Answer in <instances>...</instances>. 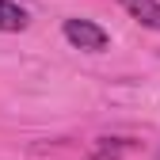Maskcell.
<instances>
[{"mask_svg": "<svg viewBox=\"0 0 160 160\" xmlns=\"http://www.w3.org/2000/svg\"><path fill=\"white\" fill-rule=\"evenodd\" d=\"M23 27H27V12L12 0H0V31H23Z\"/></svg>", "mask_w": 160, "mask_h": 160, "instance_id": "obj_4", "label": "cell"}, {"mask_svg": "<svg viewBox=\"0 0 160 160\" xmlns=\"http://www.w3.org/2000/svg\"><path fill=\"white\" fill-rule=\"evenodd\" d=\"M156 160H160V152H156Z\"/></svg>", "mask_w": 160, "mask_h": 160, "instance_id": "obj_5", "label": "cell"}, {"mask_svg": "<svg viewBox=\"0 0 160 160\" xmlns=\"http://www.w3.org/2000/svg\"><path fill=\"white\" fill-rule=\"evenodd\" d=\"M122 8L137 19V23L160 31V4H156V0H122Z\"/></svg>", "mask_w": 160, "mask_h": 160, "instance_id": "obj_3", "label": "cell"}, {"mask_svg": "<svg viewBox=\"0 0 160 160\" xmlns=\"http://www.w3.org/2000/svg\"><path fill=\"white\" fill-rule=\"evenodd\" d=\"M126 152H133L130 137H99L95 149H92V160H122Z\"/></svg>", "mask_w": 160, "mask_h": 160, "instance_id": "obj_2", "label": "cell"}, {"mask_svg": "<svg viewBox=\"0 0 160 160\" xmlns=\"http://www.w3.org/2000/svg\"><path fill=\"white\" fill-rule=\"evenodd\" d=\"M65 38H69L72 46L88 50V53L107 50V31L95 27V23H88V19H65Z\"/></svg>", "mask_w": 160, "mask_h": 160, "instance_id": "obj_1", "label": "cell"}]
</instances>
